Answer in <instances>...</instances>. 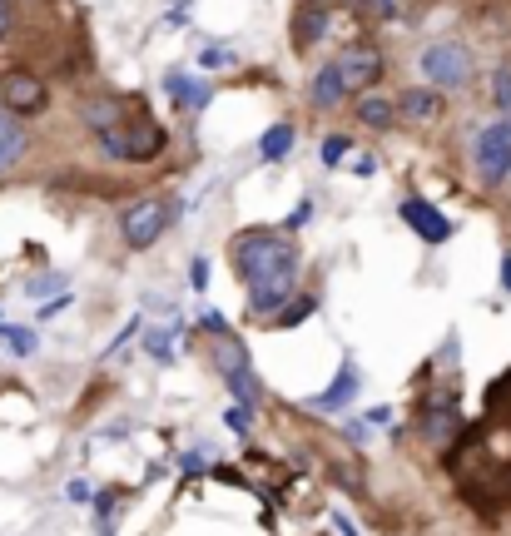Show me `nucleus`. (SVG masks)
I'll list each match as a JSON object with an SVG mask.
<instances>
[{
    "instance_id": "nucleus-38",
    "label": "nucleus",
    "mask_w": 511,
    "mask_h": 536,
    "mask_svg": "<svg viewBox=\"0 0 511 536\" xmlns=\"http://www.w3.org/2000/svg\"><path fill=\"white\" fill-rule=\"evenodd\" d=\"M333 527H338V536H358V527H353L348 517H333Z\"/></svg>"
},
{
    "instance_id": "nucleus-32",
    "label": "nucleus",
    "mask_w": 511,
    "mask_h": 536,
    "mask_svg": "<svg viewBox=\"0 0 511 536\" xmlns=\"http://www.w3.org/2000/svg\"><path fill=\"white\" fill-rule=\"evenodd\" d=\"M189 278H194V293H204V288H209V259H194V264H189Z\"/></svg>"
},
{
    "instance_id": "nucleus-7",
    "label": "nucleus",
    "mask_w": 511,
    "mask_h": 536,
    "mask_svg": "<svg viewBox=\"0 0 511 536\" xmlns=\"http://www.w3.org/2000/svg\"><path fill=\"white\" fill-rule=\"evenodd\" d=\"M462 427H467V422H462V407H457L452 393H447V398H427L422 402V412H417V437H422L427 447H447V442H457Z\"/></svg>"
},
{
    "instance_id": "nucleus-16",
    "label": "nucleus",
    "mask_w": 511,
    "mask_h": 536,
    "mask_svg": "<svg viewBox=\"0 0 511 536\" xmlns=\"http://www.w3.org/2000/svg\"><path fill=\"white\" fill-rule=\"evenodd\" d=\"M164 90H169V100H174L179 110H204V105L214 100V85L199 80V75H184V70H169Z\"/></svg>"
},
{
    "instance_id": "nucleus-21",
    "label": "nucleus",
    "mask_w": 511,
    "mask_h": 536,
    "mask_svg": "<svg viewBox=\"0 0 511 536\" xmlns=\"http://www.w3.org/2000/svg\"><path fill=\"white\" fill-rule=\"evenodd\" d=\"M293 149V125H273V130H263V139H258V154L273 164V159H283Z\"/></svg>"
},
{
    "instance_id": "nucleus-18",
    "label": "nucleus",
    "mask_w": 511,
    "mask_h": 536,
    "mask_svg": "<svg viewBox=\"0 0 511 536\" xmlns=\"http://www.w3.org/2000/svg\"><path fill=\"white\" fill-rule=\"evenodd\" d=\"M80 120H85L95 134L115 130V125H125V120H129V100H120V95H95V100H85Z\"/></svg>"
},
{
    "instance_id": "nucleus-12",
    "label": "nucleus",
    "mask_w": 511,
    "mask_h": 536,
    "mask_svg": "<svg viewBox=\"0 0 511 536\" xmlns=\"http://www.w3.org/2000/svg\"><path fill=\"white\" fill-rule=\"evenodd\" d=\"M442 120V90H427V85H407L397 95V125H412V130H427Z\"/></svg>"
},
{
    "instance_id": "nucleus-29",
    "label": "nucleus",
    "mask_w": 511,
    "mask_h": 536,
    "mask_svg": "<svg viewBox=\"0 0 511 536\" xmlns=\"http://www.w3.org/2000/svg\"><path fill=\"white\" fill-rule=\"evenodd\" d=\"M204 333H209V338H229V318L209 308V313H204Z\"/></svg>"
},
{
    "instance_id": "nucleus-3",
    "label": "nucleus",
    "mask_w": 511,
    "mask_h": 536,
    "mask_svg": "<svg viewBox=\"0 0 511 536\" xmlns=\"http://www.w3.org/2000/svg\"><path fill=\"white\" fill-rule=\"evenodd\" d=\"M472 169H477L482 189H502L511 179V115L472 134Z\"/></svg>"
},
{
    "instance_id": "nucleus-1",
    "label": "nucleus",
    "mask_w": 511,
    "mask_h": 536,
    "mask_svg": "<svg viewBox=\"0 0 511 536\" xmlns=\"http://www.w3.org/2000/svg\"><path fill=\"white\" fill-rule=\"evenodd\" d=\"M95 144H100V154H110V159L149 164V159H159V154L169 149V130H164L154 115H134V120L115 125V130H100Z\"/></svg>"
},
{
    "instance_id": "nucleus-15",
    "label": "nucleus",
    "mask_w": 511,
    "mask_h": 536,
    "mask_svg": "<svg viewBox=\"0 0 511 536\" xmlns=\"http://www.w3.org/2000/svg\"><path fill=\"white\" fill-rule=\"evenodd\" d=\"M358 388H363V373H358L353 363H343V368L333 373V383H328L318 398H308V407H318V412H343V407H353Z\"/></svg>"
},
{
    "instance_id": "nucleus-17",
    "label": "nucleus",
    "mask_w": 511,
    "mask_h": 536,
    "mask_svg": "<svg viewBox=\"0 0 511 536\" xmlns=\"http://www.w3.org/2000/svg\"><path fill=\"white\" fill-rule=\"evenodd\" d=\"M25 149H30V130L20 125V115H10L0 105V174H10L25 159Z\"/></svg>"
},
{
    "instance_id": "nucleus-2",
    "label": "nucleus",
    "mask_w": 511,
    "mask_h": 536,
    "mask_svg": "<svg viewBox=\"0 0 511 536\" xmlns=\"http://www.w3.org/2000/svg\"><path fill=\"white\" fill-rule=\"evenodd\" d=\"M288 264H298V244L288 239V229H249V234L234 239V268H239L244 283Z\"/></svg>"
},
{
    "instance_id": "nucleus-33",
    "label": "nucleus",
    "mask_w": 511,
    "mask_h": 536,
    "mask_svg": "<svg viewBox=\"0 0 511 536\" xmlns=\"http://www.w3.org/2000/svg\"><path fill=\"white\" fill-rule=\"evenodd\" d=\"M65 497H70V502H80V507H85V502H90V497H95V492H90V482H80V477H75V482H70V487H65Z\"/></svg>"
},
{
    "instance_id": "nucleus-40",
    "label": "nucleus",
    "mask_w": 511,
    "mask_h": 536,
    "mask_svg": "<svg viewBox=\"0 0 511 536\" xmlns=\"http://www.w3.org/2000/svg\"><path fill=\"white\" fill-rule=\"evenodd\" d=\"M507 184H511V179H507Z\"/></svg>"
},
{
    "instance_id": "nucleus-13",
    "label": "nucleus",
    "mask_w": 511,
    "mask_h": 536,
    "mask_svg": "<svg viewBox=\"0 0 511 536\" xmlns=\"http://www.w3.org/2000/svg\"><path fill=\"white\" fill-rule=\"evenodd\" d=\"M343 100H348V85H343V70H338V60L318 65V70L308 75V105H313L318 115H333Z\"/></svg>"
},
{
    "instance_id": "nucleus-22",
    "label": "nucleus",
    "mask_w": 511,
    "mask_h": 536,
    "mask_svg": "<svg viewBox=\"0 0 511 536\" xmlns=\"http://www.w3.org/2000/svg\"><path fill=\"white\" fill-rule=\"evenodd\" d=\"M144 348H149L154 363H169V358H174V328H149V333H144Z\"/></svg>"
},
{
    "instance_id": "nucleus-25",
    "label": "nucleus",
    "mask_w": 511,
    "mask_h": 536,
    "mask_svg": "<svg viewBox=\"0 0 511 536\" xmlns=\"http://www.w3.org/2000/svg\"><path fill=\"white\" fill-rule=\"evenodd\" d=\"M492 105H497L502 115H511V65H502V70L492 75Z\"/></svg>"
},
{
    "instance_id": "nucleus-26",
    "label": "nucleus",
    "mask_w": 511,
    "mask_h": 536,
    "mask_svg": "<svg viewBox=\"0 0 511 536\" xmlns=\"http://www.w3.org/2000/svg\"><path fill=\"white\" fill-rule=\"evenodd\" d=\"M199 65H204V70H224V65H234V50H224V45H204V50H199Z\"/></svg>"
},
{
    "instance_id": "nucleus-24",
    "label": "nucleus",
    "mask_w": 511,
    "mask_h": 536,
    "mask_svg": "<svg viewBox=\"0 0 511 536\" xmlns=\"http://www.w3.org/2000/svg\"><path fill=\"white\" fill-rule=\"evenodd\" d=\"M0 338H5V343H10V353H20V358H30V353L40 348V338H35L30 328H10V323H5V328H0Z\"/></svg>"
},
{
    "instance_id": "nucleus-14",
    "label": "nucleus",
    "mask_w": 511,
    "mask_h": 536,
    "mask_svg": "<svg viewBox=\"0 0 511 536\" xmlns=\"http://www.w3.org/2000/svg\"><path fill=\"white\" fill-rule=\"evenodd\" d=\"M353 115H358V125H363V130H378V134L397 130V100H392L387 90H378V85L358 95V105H353Z\"/></svg>"
},
{
    "instance_id": "nucleus-35",
    "label": "nucleus",
    "mask_w": 511,
    "mask_h": 536,
    "mask_svg": "<svg viewBox=\"0 0 511 536\" xmlns=\"http://www.w3.org/2000/svg\"><path fill=\"white\" fill-rule=\"evenodd\" d=\"M368 422H373V427H392V407H373Z\"/></svg>"
},
{
    "instance_id": "nucleus-5",
    "label": "nucleus",
    "mask_w": 511,
    "mask_h": 536,
    "mask_svg": "<svg viewBox=\"0 0 511 536\" xmlns=\"http://www.w3.org/2000/svg\"><path fill=\"white\" fill-rule=\"evenodd\" d=\"M169 219H174V204H164V199H134V204L120 209V234H125V244L134 254H144V249L159 244V234L169 229Z\"/></svg>"
},
{
    "instance_id": "nucleus-4",
    "label": "nucleus",
    "mask_w": 511,
    "mask_h": 536,
    "mask_svg": "<svg viewBox=\"0 0 511 536\" xmlns=\"http://www.w3.org/2000/svg\"><path fill=\"white\" fill-rule=\"evenodd\" d=\"M417 70L432 90H467L472 85V50L457 40H437L417 50Z\"/></svg>"
},
{
    "instance_id": "nucleus-34",
    "label": "nucleus",
    "mask_w": 511,
    "mask_h": 536,
    "mask_svg": "<svg viewBox=\"0 0 511 536\" xmlns=\"http://www.w3.org/2000/svg\"><path fill=\"white\" fill-rule=\"evenodd\" d=\"M353 174H358V179H373V174H378V159H373V154H363V159L353 164Z\"/></svg>"
},
{
    "instance_id": "nucleus-10",
    "label": "nucleus",
    "mask_w": 511,
    "mask_h": 536,
    "mask_svg": "<svg viewBox=\"0 0 511 536\" xmlns=\"http://www.w3.org/2000/svg\"><path fill=\"white\" fill-rule=\"evenodd\" d=\"M293 293H298V264L273 268V273H263V278H249V313H258V318H273V313H278Z\"/></svg>"
},
{
    "instance_id": "nucleus-23",
    "label": "nucleus",
    "mask_w": 511,
    "mask_h": 536,
    "mask_svg": "<svg viewBox=\"0 0 511 536\" xmlns=\"http://www.w3.org/2000/svg\"><path fill=\"white\" fill-rule=\"evenodd\" d=\"M318 154H323V164H328V169H338V164H343V159L353 154V139H348V134H328Z\"/></svg>"
},
{
    "instance_id": "nucleus-6",
    "label": "nucleus",
    "mask_w": 511,
    "mask_h": 536,
    "mask_svg": "<svg viewBox=\"0 0 511 536\" xmlns=\"http://www.w3.org/2000/svg\"><path fill=\"white\" fill-rule=\"evenodd\" d=\"M214 363H219V373H224L234 402L254 412L258 402H263V383H258V373H254V363H249V353H244V343H239V338H219Z\"/></svg>"
},
{
    "instance_id": "nucleus-9",
    "label": "nucleus",
    "mask_w": 511,
    "mask_h": 536,
    "mask_svg": "<svg viewBox=\"0 0 511 536\" xmlns=\"http://www.w3.org/2000/svg\"><path fill=\"white\" fill-rule=\"evenodd\" d=\"M338 70H343V85H348V90H373V85L383 80L387 60L373 40H353V45H343Z\"/></svg>"
},
{
    "instance_id": "nucleus-11",
    "label": "nucleus",
    "mask_w": 511,
    "mask_h": 536,
    "mask_svg": "<svg viewBox=\"0 0 511 536\" xmlns=\"http://www.w3.org/2000/svg\"><path fill=\"white\" fill-rule=\"evenodd\" d=\"M397 214H402V224H407L422 244H447V239H452V219H447L432 199H422V194H407Z\"/></svg>"
},
{
    "instance_id": "nucleus-31",
    "label": "nucleus",
    "mask_w": 511,
    "mask_h": 536,
    "mask_svg": "<svg viewBox=\"0 0 511 536\" xmlns=\"http://www.w3.org/2000/svg\"><path fill=\"white\" fill-rule=\"evenodd\" d=\"M358 10H363V15H378V20H383V15H392V10H397V0H358Z\"/></svg>"
},
{
    "instance_id": "nucleus-8",
    "label": "nucleus",
    "mask_w": 511,
    "mask_h": 536,
    "mask_svg": "<svg viewBox=\"0 0 511 536\" xmlns=\"http://www.w3.org/2000/svg\"><path fill=\"white\" fill-rule=\"evenodd\" d=\"M0 105H5L10 115L30 120V115H40V110L50 105V85H45L40 75H30V70H10V75L0 80Z\"/></svg>"
},
{
    "instance_id": "nucleus-39",
    "label": "nucleus",
    "mask_w": 511,
    "mask_h": 536,
    "mask_svg": "<svg viewBox=\"0 0 511 536\" xmlns=\"http://www.w3.org/2000/svg\"><path fill=\"white\" fill-rule=\"evenodd\" d=\"M502 288H507V293H511V249H507V254H502Z\"/></svg>"
},
{
    "instance_id": "nucleus-20",
    "label": "nucleus",
    "mask_w": 511,
    "mask_h": 536,
    "mask_svg": "<svg viewBox=\"0 0 511 536\" xmlns=\"http://www.w3.org/2000/svg\"><path fill=\"white\" fill-rule=\"evenodd\" d=\"M313 313H318V298L298 288V293H293V298H288V303H283V308L268 318V323H273V328H298V323H308Z\"/></svg>"
},
{
    "instance_id": "nucleus-19",
    "label": "nucleus",
    "mask_w": 511,
    "mask_h": 536,
    "mask_svg": "<svg viewBox=\"0 0 511 536\" xmlns=\"http://www.w3.org/2000/svg\"><path fill=\"white\" fill-rule=\"evenodd\" d=\"M323 35H328V10H323V5H308V10H298V15H293V50H303V55H308Z\"/></svg>"
},
{
    "instance_id": "nucleus-30",
    "label": "nucleus",
    "mask_w": 511,
    "mask_h": 536,
    "mask_svg": "<svg viewBox=\"0 0 511 536\" xmlns=\"http://www.w3.org/2000/svg\"><path fill=\"white\" fill-rule=\"evenodd\" d=\"M308 219H313V199H303V204H298V209H293V214H288V224H283V229H288V234H293V229H303V224H308Z\"/></svg>"
},
{
    "instance_id": "nucleus-28",
    "label": "nucleus",
    "mask_w": 511,
    "mask_h": 536,
    "mask_svg": "<svg viewBox=\"0 0 511 536\" xmlns=\"http://www.w3.org/2000/svg\"><path fill=\"white\" fill-rule=\"evenodd\" d=\"M224 427H229V432H249V407H239V402L224 407Z\"/></svg>"
},
{
    "instance_id": "nucleus-27",
    "label": "nucleus",
    "mask_w": 511,
    "mask_h": 536,
    "mask_svg": "<svg viewBox=\"0 0 511 536\" xmlns=\"http://www.w3.org/2000/svg\"><path fill=\"white\" fill-rule=\"evenodd\" d=\"M55 288H65V273H50V278H35V283H30L25 293H30V298H50Z\"/></svg>"
},
{
    "instance_id": "nucleus-36",
    "label": "nucleus",
    "mask_w": 511,
    "mask_h": 536,
    "mask_svg": "<svg viewBox=\"0 0 511 536\" xmlns=\"http://www.w3.org/2000/svg\"><path fill=\"white\" fill-rule=\"evenodd\" d=\"M184 472H204V452H184Z\"/></svg>"
},
{
    "instance_id": "nucleus-37",
    "label": "nucleus",
    "mask_w": 511,
    "mask_h": 536,
    "mask_svg": "<svg viewBox=\"0 0 511 536\" xmlns=\"http://www.w3.org/2000/svg\"><path fill=\"white\" fill-rule=\"evenodd\" d=\"M10 20H15V10H10V0H0V35L10 30Z\"/></svg>"
}]
</instances>
